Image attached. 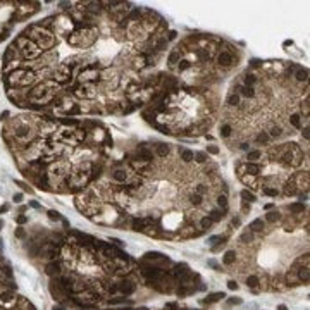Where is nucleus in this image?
Instances as JSON below:
<instances>
[{"mask_svg": "<svg viewBox=\"0 0 310 310\" xmlns=\"http://www.w3.org/2000/svg\"><path fill=\"white\" fill-rule=\"evenodd\" d=\"M234 262H236V251L234 250H229L228 253H224V257H222L224 265H234Z\"/></svg>", "mask_w": 310, "mask_h": 310, "instance_id": "obj_5", "label": "nucleus"}, {"mask_svg": "<svg viewBox=\"0 0 310 310\" xmlns=\"http://www.w3.org/2000/svg\"><path fill=\"white\" fill-rule=\"evenodd\" d=\"M7 210H9V205L5 203V205H2V207H0V214H4V212H7Z\"/></svg>", "mask_w": 310, "mask_h": 310, "instance_id": "obj_12", "label": "nucleus"}, {"mask_svg": "<svg viewBox=\"0 0 310 310\" xmlns=\"http://www.w3.org/2000/svg\"><path fill=\"white\" fill-rule=\"evenodd\" d=\"M224 296H226L224 293H212L210 296H207V298H203V300H202V303H203V305H210V303H215V301L222 300Z\"/></svg>", "mask_w": 310, "mask_h": 310, "instance_id": "obj_4", "label": "nucleus"}, {"mask_svg": "<svg viewBox=\"0 0 310 310\" xmlns=\"http://www.w3.org/2000/svg\"><path fill=\"white\" fill-rule=\"evenodd\" d=\"M14 202H16V203H21V202H22V193H16V195H14Z\"/></svg>", "mask_w": 310, "mask_h": 310, "instance_id": "obj_9", "label": "nucleus"}, {"mask_svg": "<svg viewBox=\"0 0 310 310\" xmlns=\"http://www.w3.org/2000/svg\"><path fill=\"white\" fill-rule=\"evenodd\" d=\"M40 5L38 2H0V41L9 36L17 22L35 16Z\"/></svg>", "mask_w": 310, "mask_h": 310, "instance_id": "obj_3", "label": "nucleus"}, {"mask_svg": "<svg viewBox=\"0 0 310 310\" xmlns=\"http://www.w3.org/2000/svg\"><path fill=\"white\" fill-rule=\"evenodd\" d=\"M28 24L2 55V85L16 107L55 117L128 114L164 91L157 67L176 31L122 2L64 4Z\"/></svg>", "mask_w": 310, "mask_h": 310, "instance_id": "obj_1", "label": "nucleus"}, {"mask_svg": "<svg viewBox=\"0 0 310 310\" xmlns=\"http://www.w3.org/2000/svg\"><path fill=\"white\" fill-rule=\"evenodd\" d=\"M2 122L17 169L47 193L76 197L105 171L112 140L97 121L22 112Z\"/></svg>", "mask_w": 310, "mask_h": 310, "instance_id": "obj_2", "label": "nucleus"}, {"mask_svg": "<svg viewBox=\"0 0 310 310\" xmlns=\"http://www.w3.org/2000/svg\"><path fill=\"white\" fill-rule=\"evenodd\" d=\"M277 310H288V307H286V305H279V307H277Z\"/></svg>", "mask_w": 310, "mask_h": 310, "instance_id": "obj_13", "label": "nucleus"}, {"mask_svg": "<svg viewBox=\"0 0 310 310\" xmlns=\"http://www.w3.org/2000/svg\"><path fill=\"white\" fill-rule=\"evenodd\" d=\"M48 217H50L52 220H62L64 219L59 212H55V210H48Z\"/></svg>", "mask_w": 310, "mask_h": 310, "instance_id": "obj_6", "label": "nucleus"}, {"mask_svg": "<svg viewBox=\"0 0 310 310\" xmlns=\"http://www.w3.org/2000/svg\"><path fill=\"white\" fill-rule=\"evenodd\" d=\"M16 222H17L19 226H22V224L28 222V217H26V215H17V217H16Z\"/></svg>", "mask_w": 310, "mask_h": 310, "instance_id": "obj_7", "label": "nucleus"}, {"mask_svg": "<svg viewBox=\"0 0 310 310\" xmlns=\"http://www.w3.org/2000/svg\"><path fill=\"white\" fill-rule=\"evenodd\" d=\"M228 303H229V305H240L241 303V300L240 298H231L229 301H228Z\"/></svg>", "mask_w": 310, "mask_h": 310, "instance_id": "obj_10", "label": "nucleus"}, {"mask_svg": "<svg viewBox=\"0 0 310 310\" xmlns=\"http://www.w3.org/2000/svg\"><path fill=\"white\" fill-rule=\"evenodd\" d=\"M0 81H2V64H0Z\"/></svg>", "mask_w": 310, "mask_h": 310, "instance_id": "obj_15", "label": "nucleus"}, {"mask_svg": "<svg viewBox=\"0 0 310 310\" xmlns=\"http://www.w3.org/2000/svg\"><path fill=\"white\" fill-rule=\"evenodd\" d=\"M24 236H26V231L22 229V228H17V229H16V238H24Z\"/></svg>", "mask_w": 310, "mask_h": 310, "instance_id": "obj_8", "label": "nucleus"}, {"mask_svg": "<svg viewBox=\"0 0 310 310\" xmlns=\"http://www.w3.org/2000/svg\"><path fill=\"white\" fill-rule=\"evenodd\" d=\"M2 228H4V220L0 219V229H2Z\"/></svg>", "mask_w": 310, "mask_h": 310, "instance_id": "obj_14", "label": "nucleus"}, {"mask_svg": "<svg viewBox=\"0 0 310 310\" xmlns=\"http://www.w3.org/2000/svg\"><path fill=\"white\" fill-rule=\"evenodd\" d=\"M228 286H229V290H238V284H236L234 281H229V283H228Z\"/></svg>", "mask_w": 310, "mask_h": 310, "instance_id": "obj_11", "label": "nucleus"}]
</instances>
